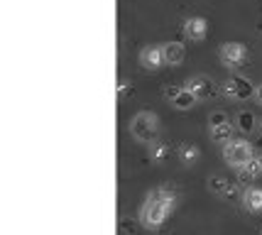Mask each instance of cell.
<instances>
[{
  "label": "cell",
  "instance_id": "6da1fadb",
  "mask_svg": "<svg viewBox=\"0 0 262 235\" xmlns=\"http://www.w3.org/2000/svg\"><path fill=\"white\" fill-rule=\"evenodd\" d=\"M179 206V196L177 191L167 189V186H160V189H152L147 191L145 201H142V208L137 213V223L142 225L145 230L155 233L160 230L162 225L169 221L171 211Z\"/></svg>",
  "mask_w": 262,
  "mask_h": 235
},
{
  "label": "cell",
  "instance_id": "7a4b0ae2",
  "mask_svg": "<svg viewBox=\"0 0 262 235\" xmlns=\"http://www.w3.org/2000/svg\"><path fill=\"white\" fill-rule=\"evenodd\" d=\"M160 115L152 111H140L130 118V125H127V133L135 142H145L149 145L152 140H157L160 135Z\"/></svg>",
  "mask_w": 262,
  "mask_h": 235
},
{
  "label": "cell",
  "instance_id": "3957f363",
  "mask_svg": "<svg viewBox=\"0 0 262 235\" xmlns=\"http://www.w3.org/2000/svg\"><path fill=\"white\" fill-rule=\"evenodd\" d=\"M221 155L226 159V164H228L230 169H235V172H240L248 162L255 159V152H252L250 142H248V140H235V137L223 145V152H221Z\"/></svg>",
  "mask_w": 262,
  "mask_h": 235
},
{
  "label": "cell",
  "instance_id": "277c9868",
  "mask_svg": "<svg viewBox=\"0 0 262 235\" xmlns=\"http://www.w3.org/2000/svg\"><path fill=\"white\" fill-rule=\"evenodd\" d=\"M218 59L226 69L235 71V69L245 67V61H248V47L240 45V42H226L218 49Z\"/></svg>",
  "mask_w": 262,
  "mask_h": 235
},
{
  "label": "cell",
  "instance_id": "5b68a950",
  "mask_svg": "<svg viewBox=\"0 0 262 235\" xmlns=\"http://www.w3.org/2000/svg\"><path fill=\"white\" fill-rule=\"evenodd\" d=\"M182 32L184 37L189 39V42H204L206 37H208V20L201 17V15H194V17H186L182 25Z\"/></svg>",
  "mask_w": 262,
  "mask_h": 235
},
{
  "label": "cell",
  "instance_id": "8992f818",
  "mask_svg": "<svg viewBox=\"0 0 262 235\" xmlns=\"http://www.w3.org/2000/svg\"><path fill=\"white\" fill-rule=\"evenodd\" d=\"M140 64L147 71H160L162 67H167V59H164V49L157 45H147L140 49Z\"/></svg>",
  "mask_w": 262,
  "mask_h": 235
},
{
  "label": "cell",
  "instance_id": "52a82bcc",
  "mask_svg": "<svg viewBox=\"0 0 262 235\" xmlns=\"http://www.w3.org/2000/svg\"><path fill=\"white\" fill-rule=\"evenodd\" d=\"M186 89L194 93L199 101H206V98H213L216 96V91H221V89H216L213 86V81L208 76H204V74H199V76H191V78H186V83H184Z\"/></svg>",
  "mask_w": 262,
  "mask_h": 235
},
{
  "label": "cell",
  "instance_id": "ba28073f",
  "mask_svg": "<svg viewBox=\"0 0 262 235\" xmlns=\"http://www.w3.org/2000/svg\"><path fill=\"white\" fill-rule=\"evenodd\" d=\"M206 189H208V194H213L216 199H223V196L233 194V184H230L228 177L213 174V177H208V181H206Z\"/></svg>",
  "mask_w": 262,
  "mask_h": 235
},
{
  "label": "cell",
  "instance_id": "9c48e42d",
  "mask_svg": "<svg viewBox=\"0 0 262 235\" xmlns=\"http://www.w3.org/2000/svg\"><path fill=\"white\" fill-rule=\"evenodd\" d=\"M243 206H245V211L250 213H262V186H257V184H252V186H248V189L243 191Z\"/></svg>",
  "mask_w": 262,
  "mask_h": 235
},
{
  "label": "cell",
  "instance_id": "30bf717a",
  "mask_svg": "<svg viewBox=\"0 0 262 235\" xmlns=\"http://www.w3.org/2000/svg\"><path fill=\"white\" fill-rule=\"evenodd\" d=\"M164 49V59H167V67H182L184 59H186V49H184L182 42H167V45H162Z\"/></svg>",
  "mask_w": 262,
  "mask_h": 235
},
{
  "label": "cell",
  "instance_id": "8fae6325",
  "mask_svg": "<svg viewBox=\"0 0 262 235\" xmlns=\"http://www.w3.org/2000/svg\"><path fill=\"white\" fill-rule=\"evenodd\" d=\"M208 135H211V140L218 142V145H226L228 140L235 137V123H221V125H211L208 127Z\"/></svg>",
  "mask_w": 262,
  "mask_h": 235
},
{
  "label": "cell",
  "instance_id": "7c38bea8",
  "mask_svg": "<svg viewBox=\"0 0 262 235\" xmlns=\"http://www.w3.org/2000/svg\"><path fill=\"white\" fill-rule=\"evenodd\" d=\"M177 159L182 162L184 167H194L196 162L201 159V149L191 142H182V145L177 147Z\"/></svg>",
  "mask_w": 262,
  "mask_h": 235
},
{
  "label": "cell",
  "instance_id": "4fadbf2b",
  "mask_svg": "<svg viewBox=\"0 0 262 235\" xmlns=\"http://www.w3.org/2000/svg\"><path fill=\"white\" fill-rule=\"evenodd\" d=\"M257 123L260 118H255L252 111H238L235 113V130H240L243 135H250L257 130Z\"/></svg>",
  "mask_w": 262,
  "mask_h": 235
},
{
  "label": "cell",
  "instance_id": "5bb4252c",
  "mask_svg": "<svg viewBox=\"0 0 262 235\" xmlns=\"http://www.w3.org/2000/svg\"><path fill=\"white\" fill-rule=\"evenodd\" d=\"M196 103H201V101H199V98H196L194 93H191V91H189L186 86H184V89L179 91V93H177V98H174V101H171L169 105L174 108V111L186 113V111H191V108H194Z\"/></svg>",
  "mask_w": 262,
  "mask_h": 235
},
{
  "label": "cell",
  "instance_id": "9a60e30c",
  "mask_svg": "<svg viewBox=\"0 0 262 235\" xmlns=\"http://www.w3.org/2000/svg\"><path fill=\"white\" fill-rule=\"evenodd\" d=\"M235 78V101H250L255 98V86L250 78L245 76H233Z\"/></svg>",
  "mask_w": 262,
  "mask_h": 235
},
{
  "label": "cell",
  "instance_id": "2e32d148",
  "mask_svg": "<svg viewBox=\"0 0 262 235\" xmlns=\"http://www.w3.org/2000/svg\"><path fill=\"white\" fill-rule=\"evenodd\" d=\"M167 155H169V142H167V140H160V137H157V140L149 142V159H155V162L160 164V162L167 159Z\"/></svg>",
  "mask_w": 262,
  "mask_h": 235
},
{
  "label": "cell",
  "instance_id": "e0dca14e",
  "mask_svg": "<svg viewBox=\"0 0 262 235\" xmlns=\"http://www.w3.org/2000/svg\"><path fill=\"white\" fill-rule=\"evenodd\" d=\"M238 174L243 181H252V179H260L262 177V169H260V164H257V159H252V162H248L245 167L240 169Z\"/></svg>",
  "mask_w": 262,
  "mask_h": 235
},
{
  "label": "cell",
  "instance_id": "ac0fdd59",
  "mask_svg": "<svg viewBox=\"0 0 262 235\" xmlns=\"http://www.w3.org/2000/svg\"><path fill=\"white\" fill-rule=\"evenodd\" d=\"M130 93H133V83H130V78L118 81V101H125Z\"/></svg>",
  "mask_w": 262,
  "mask_h": 235
},
{
  "label": "cell",
  "instance_id": "d6986e66",
  "mask_svg": "<svg viewBox=\"0 0 262 235\" xmlns=\"http://www.w3.org/2000/svg\"><path fill=\"white\" fill-rule=\"evenodd\" d=\"M230 118H228V113L226 111H213L211 115H208V127L211 125H221V123H228Z\"/></svg>",
  "mask_w": 262,
  "mask_h": 235
},
{
  "label": "cell",
  "instance_id": "ffe728a7",
  "mask_svg": "<svg viewBox=\"0 0 262 235\" xmlns=\"http://www.w3.org/2000/svg\"><path fill=\"white\" fill-rule=\"evenodd\" d=\"M182 89H184V86H177V83H167V86H164V98L171 103L174 98H177V93H179Z\"/></svg>",
  "mask_w": 262,
  "mask_h": 235
},
{
  "label": "cell",
  "instance_id": "44dd1931",
  "mask_svg": "<svg viewBox=\"0 0 262 235\" xmlns=\"http://www.w3.org/2000/svg\"><path fill=\"white\" fill-rule=\"evenodd\" d=\"M120 230L125 235H133V218H123L120 221Z\"/></svg>",
  "mask_w": 262,
  "mask_h": 235
},
{
  "label": "cell",
  "instance_id": "7402d4cb",
  "mask_svg": "<svg viewBox=\"0 0 262 235\" xmlns=\"http://www.w3.org/2000/svg\"><path fill=\"white\" fill-rule=\"evenodd\" d=\"M255 103H260V105H262V83H257V86H255Z\"/></svg>",
  "mask_w": 262,
  "mask_h": 235
},
{
  "label": "cell",
  "instance_id": "603a6c76",
  "mask_svg": "<svg viewBox=\"0 0 262 235\" xmlns=\"http://www.w3.org/2000/svg\"><path fill=\"white\" fill-rule=\"evenodd\" d=\"M255 159H257V164H260V169H262V152L260 155H255Z\"/></svg>",
  "mask_w": 262,
  "mask_h": 235
},
{
  "label": "cell",
  "instance_id": "cb8c5ba5",
  "mask_svg": "<svg viewBox=\"0 0 262 235\" xmlns=\"http://www.w3.org/2000/svg\"><path fill=\"white\" fill-rule=\"evenodd\" d=\"M257 130H260V135H262V118H260V123H257Z\"/></svg>",
  "mask_w": 262,
  "mask_h": 235
}]
</instances>
